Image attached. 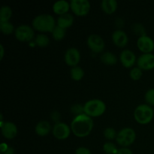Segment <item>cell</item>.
Returning a JSON list of instances; mask_svg holds the SVG:
<instances>
[{
    "mask_svg": "<svg viewBox=\"0 0 154 154\" xmlns=\"http://www.w3.org/2000/svg\"><path fill=\"white\" fill-rule=\"evenodd\" d=\"M94 123L92 117L86 114H82L75 117L71 123L72 132L78 138H84L91 133Z\"/></svg>",
    "mask_w": 154,
    "mask_h": 154,
    "instance_id": "1",
    "label": "cell"
},
{
    "mask_svg": "<svg viewBox=\"0 0 154 154\" xmlns=\"http://www.w3.org/2000/svg\"><path fill=\"white\" fill-rule=\"evenodd\" d=\"M72 129L68 124L60 122L54 124L52 128V134L54 138L58 140H66L70 135Z\"/></svg>",
    "mask_w": 154,
    "mask_h": 154,
    "instance_id": "8",
    "label": "cell"
},
{
    "mask_svg": "<svg viewBox=\"0 0 154 154\" xmlns=\"http://www.w3.org/2000/svg\"><path fill=\"white\" fill-rule=\"evenodd\" d=\"M14 35L20 42H30L35 37L34 29L27 24H21L15 29Z\"/></svg>",
    "mask_w": 154,
    "mask_h": 154,
    "instance_id": "6",
    "label": "cell"
},
{
    "mask_svg": "<svg viewBox=\"0 0 154 154\" xmlns=\"http://www.w3.org/2000/svg\"><path fill=\"white\" fill-rule=\"evenodd\" d=\"M64 60L68 66L72 67L77 66L81 60V53L76 48H68L65 53Z\"/></svg>",
    "mask_w": 154,
    "mask_h": 154,
    "instance_id": "10",
    "label": "cell"
},
{
    "mask_svg": "<svg viewBox=\"0 0 154 154\" xmlns=\"http://www.w3.org/2000/svg\"><path fill=\"white\" fill-rule=\"evenodd\" d=\"M70 76L71 78L74 81H81L84 76V71L81 66H75L72 67L70 70Z\"/></svg>",
    "mask_w": 154,
    "mask_h": 154,
    "instance_id": "22",
    "label": "cell"
},
{
    "mask_svg": "<svg viewBox=\"0 0 154 154\" xmlns=\"http://www.w3.org/2000/svg\"><path fill=\"white\" fill-rule=\"evenodd\" d=\"M52 37L54 38V39H55L56 41H61L63 40L65 38L66 34V29H65L61 28L59 26L56 25V26L54 27V29H53L52 32Z\"/></svg>",
    "mask_w": 154,
    "mask_h": 154,
    "instance_id": "24",
    "label": "cell"
},
{
    "mask_svg": "<svg viewBox=\"0 0 154 154\" xmlns=\"http://www.w3.org/2000/svg\"><path fill=\"white\" fill-rule=\"evenodd\" d=\"M103 150L106 154H116L117 153L118 148L117 146L111 141H107L103 144Z\"/></svg>",
    "mask_w": 154,
    "mask_h": 154,
    "instance_id": "26",
    "label": "cell"
},
{
    "mask_svg": "<svg viewBox=\"0 0 154 154\" xmlns=\"http://www.w3.org/2000/svg\"><path fill=\"white\" fill-rule=\"evenodd\" d=\"M91 5L88 0H71L70 8L78 16H85L90 12Z\"/></svg>",
    "mask_w": 154,
    "mask_h": 154,
    "instance_id": "7",
    "label": "cell"
},
{
    "mask_svg": "<svg viewBox=\"0 0 154 154\" xmlns=\"http://www.w3.org/2000/svg\"><path fill=\"white\" fill-rule=\"evenodd\" d=\"M0 51H1V53H0V60H2L3 59V57H4V54H5V49H4V47H3V45H0Z\"/></svg>",
    "mask_w": 154,
    "mask_h": 154,
    "instance_id": "37",
    "label": "cell"
},
{
    "mask_svg": "<svg viewBox=\"0 0 154 154\" xmlns=\"http://www.w3.org/2000/svg\"><path fill=\"white\" fill-rule=\"evenodd\" d=\"M12 16V9L8 5L2 6L0 9V22H7L10 20Z\"/></svg>",
    "mask_w": 154,
    "mask_h": 154,
    "instance_id": "21",
    "label": "cell"
},
{
    "mask_svg": "<svg viewBox=\"0 0 154 154\" xmlns=\"http://www.w3.org/2000/svg\"><path fill=\"white\" fill-rule=\"evenodd\" d=\"M154 111L150 105L141 104L137 106L134 111V118L140 124H147L153 120Z\"/></svg>",
    "mask_w": 154,
    "mask_h": 154,
    "instance_id": "4",
    "label": "cell"
},
{
    "mask_svg": "<svg viewBox=\"0 0 154 154\" xmlns=\"http://www.w3.org/2000/svg\"><path fill=\"white\" fill-rule=\"evenodd\" d=\"M132 31L135 32V34L138 35L139 37L146 35L145 28H144L142 24L139 23H135L132 25Z\"/></svg>",
    "mask_w": 154,
    "mask_h": 154,
    "instance_id": "29",
    "label": "cell"
},
{
    "mask_svg": "<svg viewBox=\"0 0 154 154\" xmlns=\"http://www.w3.org/2000/svg\"><path fill=\"white\" fill-rule=\"evenodd\" d=\"M111 38H112L113 43L119 48H124L129 42L127 34L120 29L114 31L111 35Z\"/></svg>",
    "mask_w": 154,
    "mask_h": 154,
    "instance_id": "15",
    "label": "cell"
},
{
    "mask_svg": "<svg viewBox=\"0 0 154 154\" xmlns=\"http://www.w3.org/2000/svg\"><path fill=\"white\" fill-rule=\"evenodd\" d=\"M1 132L4 138L8 140H11L17 136L18 129L16 125L12 122H1Z\"/></svg>",
    "mask_w": 154,
    "mask_h": 154,
    "instance_id": "11",
    "label": "cell"
},
{
    "mask_svg": "<svg viewBox=\"0 0 154 154\" xmlns=\"http://www.w3.org/2000/svg\"><path fill=\"white\" fill-rule=\"evenodd\" d=\"M118 3L116 0H102L101 8L107 14H112L116 11Z\"/></svg>",
    "mask_w": 154,
    "mask_h": 154,
    "instance_id": "19",
    "label": "cell"
},
{
    "mask_svg": "<svg viewBox=\"0 0 154 154\" xmlns=\"http://www.w3.org/2000/svg\"><path fill=\"white\" fill-rule=\"evenodd\" d=\"M75 154H92L91 151L89 148L85 147H80L76 149Z\"/></svg>",
    "mask_w": 154,
    "mask_h": 154,
    "instance_id": "32",
    "label": "cell"
},
{
    "mask_svg": "<svg viewBox=\"0 0 154 154\" xmlns=\"http://www.w3.org/2000/svg\"><path fill=\"white\" fill-rule=\"evenodd\" d=\"M100 60L104 64L107 65V66H113V65H115L117 63V61H118L117 56L114 53L110 52V51L104 52L101 55Z\"/></svg>",
    "mask_w": 154,
    "mask_h": 154,
    "instance_id": "20",
    "label": "cell"
},
{
    "mask_svg": "<svg viewBox=\"0 0 154 154\" xmlns=\"http://www.w3.org/2000/svg\"><path fill=\"white\" fill-rule=\"evenodd\" d=\"M120 60L125 68H131L137 62L135 53L129 49H124L120 54Z\"/></svg>",
    "mask_w": 154,
    "mask_h": 154,
    "instance_id": "14",
    "label": "cell"
},
{
    "mask_svg": "<svg viewBox=\"0 0 154 154\" xmlns=\"http://www.w3.org/2000/svg\"><path fill=\"white\" fill-rule=\"evenodd\" d=\"M2 154H14V149L11 147H8L7 150Z\"/></svg>",
    "mask_w": 154,
    "mask_h": 154,
    "instance_id": "36",
    "label": "cell"
},
{
    "mask_svg": "<svg viewBox=\"0 0 154 154\" xmlns=\"http://www.w3.org/2000/svg\"><path fill=\"white\" fill-rule=\"evenodd\" d=\"M70 9V2L66 0H59L53 5V11L59 16L68 13Z\"/></svg>",
    "mask_w": 154,
    "mask_h": 154,
    "instance_id": "17",
    "label": "cell"
},
{
    "mask_svg": "<svg viewBox=\"0 0 154 154\" xmlns=\"http://www.w3.org/2000/svg\"><path fill=\"white\" fill-rule=\"evenodd\" d=\"M104 136L106 139L110 140V141H112V140L116 139L117 135V132L114 128L112 127H107L105 128V130H104Z\"/></svg>",
    "mask_w": 154,
    "mask_h": 154,
    "instance_id": "28",
    "label": "cell"
},
{
    "mask_svg": "<svg viewBox=\"0 0 154 154\" xmlns=\"http://www.w3.org/2000/svg\"><path fill=\"white\" fill-rule=\"evenodd\" d=\"M146 102L149 105H154V89H149L144 96Z\"/></svg>",
    "mask_w": 154,
    "mask_h": 154,
    "instance_id": "31",
    "label": "cell"
},
{
    "mask_svg": "<svg viewBox=\"0 0 154 154\" xmlns=\"http://www.w3.org/2000/svg\"><path fill=\"white\" fill-rule=\"evenodd\" d=\"M143 75L142 69H140L139 67H133L130 70L129 72V76H130L131 79H132L133 81H138L141 78Z\"/></svg>",
    "mask_w": 154,
    "mask_h": 154,
    "instance_id": "27",
    "label": "cell"
},
{
    "mask_svg": "<svg viewBox=\"0 0 154 154\" xmlns=\"http://www.w3.org/2000/svg\"><path fill=\"white\" fill-rule=\"evenodd\" d=\"M137 47L143 54H150L154 50V42L147 35L140 36L137 40Z\"/></svg>",
    "mask_w": 154,
    "mask_h": 154,
    "instance_id": "12",
    "label": "cell"
},
{
    "mask_svg": "<svg viewBox=\"0 0 154 154\" xmlns=\"http://www.w3.org/2000/svg\"><path fill=\"white\" fill-rule=\"evenodd\" d=\"M71 112L76 117V116L81 115V114H84V105L81 104H75L71 107Z\"/></svg>",
    "mask_w": 154,
    "mask_h": 154,
    "instance_id": "30",
    "label": "cell"
},
{
    "mask_svg": "<svg viewBox=\"0 0 154 154\" xmlns=\"http://www.w3.org/2000/svg\"><path fill=\"white\" fill-rule=\"evenodd\" d=\"M51 123L47 120H41L36 124L35 127V132L39 136H45L52 132Z\"/></svg>",
    "mask_w": 154,
    "mask_h": 154,
    "instance_id": "16",
    "label": "cell"
},
{
    "mask_svg": "<svg viewBox=\"0 0 154 154\" xmlns=\"http://www.w3.org/2000/svg\"><path fill=\"white\" fill-rule=\"evenodd\" d=\"M34 42L35 45L40 47V48H45L49 45L50 38L47 35L44 34V33H40L35 37Z\"/></svg>",
    "mask_w": 154,
    "mask_h": 154,
    "instance_id": "23",
    "label": "cell"
},
{
    "mask_svg": "<svg viewBox=\"0 0 154 154\" xmlns=\"http://www.w3.org/2000/svg\"><path fill=\"white\" fill-rule=\"evenodd\" d=\"M51 117L53 121H55L56 123H57L60 122V120L61 118V115H60V114L58 111H53L51 115Z\"/></svg>",
    "mask_w": 154,
    "mask_h": 154,
    "instance_id": "33",
    "label": "cell"
},
{
    "mask_svg": "<svg viewBox=\"0 0 154 154\" xmlns=\"http://www.w3.org/2000/svg\"><path fill=\"white\" fill-rule=\"evenodd\" d=\"M116 154H133V152L129 147H120Z\"/></svg>",
    "mask_w": 154,
    "mask_h": 154,
    "instance_id": "34",
    "label": "cell"
},
{
    "mask_svg": "<svg viewBox=\"0 0 154 154\" xmlns=\"http://www.w3.org/2000/svg\"><path fill=\"white\" fill-rule=\"evenodd\" d=\"M138 67L142 70H151L154 69V54H143L137 59Z\"/></svg>",
    "mask_w": 154,
    "mask_h": 154,
    "instance_id": "13",
    "label": "cell"
},
{
    "mask_svg": "<svg viewBox=\"0 0 154 154\" xmlns=\"http://www.w3.org/2000/svg\"><path fill=\"white\" fill-rule=\"evenodd\" d=\"M84 114L90 117H98L102 116L106 111V105L102 100L93 99L88 100L84 105Z\"/></svg>",
    "mask_w": 154,
    "mask_h": 154,
    "instance_id": "3",
    "label": "cell"
},
{
    "mask_svg": "<svg viewBox=\"0 0 154 154\" xmlns=\"http://www.w3.org/2000/svg\"><path fill=\"white\" fill-rule=\"evenodd\" d=\"M87 43L89 48L96 54L102 52L105 47V41L98 34L90 35L87 38Z\"/></svg>",
    "mask_w": 154,
    "mask_h": 154,
    "instance_id": "9",
    "label": "cell"
},
{
    "mask_svg": "<svg viewBox=\"0 0 154 154\" xmlns=\"http://www.w3.org/2000/svg\"><path fill=\"white\" fill-rule=\"evenodd\" d=\"M9 146L7 145V144H5V143H2L1 146H0V152H1V154H2L3 153H5V152L7 150V149L8 148Z\"/></svg>",
    "mask_w": 154,
    "mask_h": 154,
    "instance_id": "35",
    "label": "cell"
},
{
    "mask_svg": "<svg viewBox=\"0 0 154 154\" xmlns=\"http://www.w3.org/2000/svg\"><path fill=\"white\" fill-rule=\"evenodd\" d=\"M0 30L5 35H10L15 31L14 25L10 22H0Z\"/></svg>",
    "mask_w": 154,
    "mask_h": 154,
    "instance_id": "25",
    "label": "cell"
},
{
    "mask_svg": "<svg viewBox=\"0 0 154 154\" xmlns=\"http://www.w3.org/2000/svg\"><path fill=\"white\" fill-rule=\"evenodd\" d=\"M57 26H60L61 28L66 29L67 28H69V27L73 25L74 17L72 16V14H71L69 13H66L64 14L60 15L57 17Z\"/></svg>",
    "mask_w": 154,
    "mask_h": 154,
    "instance_id": "18",
    "label": "cell"
},
{
    "mask_svg": "<svg viewBox=\"0 0 154 154\" xmlns=\"http://www.w3.org/2000/svg\"><path fill=\"white\" fill-rule=\"evenodd\" d=\"M34 29L42 32H52L56 26L55 19L49 14H42L37 15L32 21Z\"/></svg>",
    "mask_w": 154,
    "mask_h": 154,
    "instance_id": "2",
    "label": "cell"
},
{
    "mask_svg": "<svg viewBox=\"0 0 154 154\" xmlns=\"http://www.w3.org/2000/svg\"><path fill=\"white\" fill-rule=\"evenodd\" d=\"M136 133L132 128L125 127L117 132L116 141L122 147H129L135 141Z\"/></svg>",
    "mask_w": 154,
    "mask_h": 154,
    "instance_id": "5",
    "label": "cell"
}]
</instances>
